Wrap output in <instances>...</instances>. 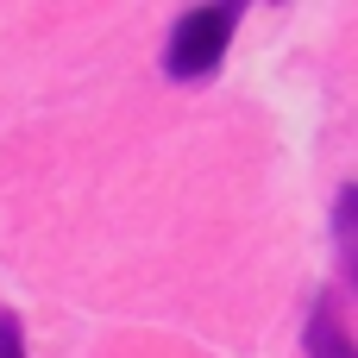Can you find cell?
<instances>
[{"label": "cell", "mask_w": 358, "mask_h": 358, "mask_svg": "<svg viewBox=\"0 0 358 358\" xmlns=\"http://www.w3.org/2000/svg\"><path fill=\"white\" fill-rule=\"evenodd\" d=\"M302 346H308V358H358V340L346 334V315H340V302H334V296H321V302L308 308Z\"/></svg>", "instance_id": "cell-2"}, {"label": "cell", "mask_w": 358, "mask_h": 358, "mask_svg": "<svg viewBox=\"0 0 358 358\" xmlns=\"http://www.w3.org/2000/svg\"><path fill=\"white\" fill-rule=\"evenodd\" d=\"M239 13L245 6H189L176 25H170V44H164V69L176 82H208L239 31Z\"/></svg>", "instance_id": "cell-1"}, {"label": "cell", "mask_w": 358, "mask_h": 358, "mask_svg": "<svg viewBox=\"0 0 358 358\" xmlns=\"http://www.w3.org/2000/svg\"><path fill=\"white\" fill-rule=\"evenodd\" d=\"M334 252H340L346 289L358 296V182H346V189L334 195Z\"/></svg>", "instance_id": "cell-3"}, {"label": "cell", "mask_w": 358, "mask_h": 358, "mask_svg": "<svg viewBox=\"0 0 358 358\" xmlns=\"http://www.w3.org/2000/svg\"><path fill=\"white\" fill-rule=\"evenodd\" d=\"M0 358H25V327L13 308H0Z\"/></svg>", "instance_id": "cell-4"}]
</instances>
